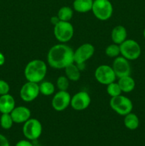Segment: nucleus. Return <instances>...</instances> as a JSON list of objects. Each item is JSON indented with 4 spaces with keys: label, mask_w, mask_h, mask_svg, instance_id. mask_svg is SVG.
<instances>
[{
    "label": "nucleus",
    "mask_w": 145,
    "mask_h": 146,
    "mask_svg": "<svg viewBox=\"0 0 145 146\" xmlns=\"http://www.w3.org/2000/svg\"><path fill=\"white\" fill-rule=\"evenodd\" d=\"M124 124L127 129L130 131H134L139 127V119L136 114L131 112L125 115Z\"/></svg>",
    "instance_id": "obj_20"
},
{
    "label": "nucleus",
    "mask_w": 145,
    "mask_h": 146,
    "mask_svg": "<svg viewBox=\"0 0 145 146\" xmlns=\"http://www.w3.org/2000/svg\"><path fill=\"white\" fill-rule=\"evenodd\" d=\"M94 0H74L72 7L75 11L79 13H87L92 11Z\"/></svg>",
    "instance_id": "obj_18"
},
{
    "label": "nucleus",
    "mask_w": 145,
    "mask_h": 146,
    "mask_svg": "<svg viewBox=\"0 0 145 146\" xmlns=\"http://www.w3.org/2000/svg\"><path fill=\"white\" fill-rule=\"evenodd\" d=\"M5 63V56L1 52H0V66H3Z\"/></svg>",
    "instance_id": "obj_31"
},
{
    "label": "nucleus",
    "mask_w": 145,
    "mask_h": 146,
    "mask_svg": "<svg viewBox=\"0 0 145 146\" xmlns=\"http://www.w3.org/2000/svg\"><path fill=\"white\" fill-rule=\"evenodd\" d=\"M71 96L67 91H59L53 97L51 105L56 111H63L71 105Z\"/></svg>",
    "instance_id": "obj_11"
},
{
    "label": "nucleus",
    "mask_w": 145,
    "mask_h": 146,
    "mask_svg": "<svg viewBox=\"0 0 145 146\" xmlns=\"http://www.w3.org/2000/svg\"><path fill=\"white\" fill-rule=\"evenodd\" d=\"M14 123H24L31 118V111L26 106H17L10 113Z\"/></svg>",
    "instance_id": "obj_14"
},
{
    "label": "nucleus",
    "mask_w": 145,
    "mask_h": 146,
    "mask_svg": "<svg viewBox=\"0 0 145 146\" xmlns=\"http://www.w3.org/2000/svg\"><path fill=\"white\" fill-rule=\"evenodd\" d=\"M95 47L92 44L85 43L80 46L75 51H74V63L78 66H82L85 61L89 60L95 54Z\"/></svg>",
    "instance_id": "obj_8"
},
{
    "label": "nucleus",
    "mask_w": 145,
    "mask_h": 146,
    "mask_svg": "<svg viewBox=\"0 0 145 146\" xmlns=\"http://www.w3.org/2000/svg\"><path fill=\"white\" fill-rule=\"evenodd\" d=\"M50 21H51V24H53V26L56 25L57 24H58V23L61 21V20H60V19L58 18V16H53V17H51V19H50Z\"/></svg>",
    "instance_id": "obj_30"
},
{
    "label": "nucleus",
    "mask_w": 145,
    "mask_h": 146,
    "mask_svg": "<svg viewBox=\"0 0 145 146\" xmlns=\"http://www.w3.org/2000/svg\"><path fill=\"white\" fill-rule=\"evenodd\" d=\"M42 125L36 118H29L23 125V133L29 141H36L42 133Z\"/></svg>",
    "instance_id": "obj_7"
},
{
    "label": "nucleus",
    "mask_w": 145,
    "mask_h": 146,
    "mask_svg": "<svg viewBox=\"0 0 145 146\" xmlns=\"http://www.w3.org/2000/svg\"><path fill=\"white\" fill-rule=\"evenodd\" d=\"M143 35H144V39H145V28H144V31H143Z\"/></svg>",
    "instance_id": "obj_32"
},
{
    "label": "nucleus",
    "mask_w": 145,
    "mask_h": 146,
    "mask_svg": "<svg viewBox=\"0 0 145 146\" xmlns=\"http://www.w3.org/2000/svg\"><path fill=\"white\" fill-rule=\"evenodd\" d=\"M40 94L39 85L37 83L27 81L20 89V97L25 102L34 101Z\"/></svg>",
    "instance_id": "obj_10"
},
{
    "label": "nucleus",
    "mask_w": 145,
    "mask_h": 146,
    "mask_svg": "<svg viewBox=\"0 0 145 146\" xmlns=\"http://www.w3.org/2000/svg\"><path fill=\"white\" fill-rule=\"evenodd\" d=\"M92 11L98 19L107 21L112 16L113 7L109 0H94Z\"/></svg>",
    "instance_id": "obj_3"
},
{
    "label": "nucleus",
    "mask_w": 145,
    "mask_h": 146,
    "mask_svg": "<svg viewBox=\"0 0 145 146\" xmlns=\"http://www.w3.org/2000/svg\"><path fill=\"white\" fill-rule=\"evenodd\" d=\"M40 94L42 95L48 96H51L55 92V86L50 81H44L39 84Z\"/></svg>",
    "instance_id": "obj_22"
},
{
    "label": "nucleus",
    "mask_w": 145,
    "mask_h": 146,
    "mask_svg": "<svg viewBox=\"0 0 145 146\" xmlns=\"http://www.w3.org/2000/svg\"><path fill=\"white\" fill-rule=\"evenodd\" d=\"M56 86L59 91H67L69 87V79L65 76H61L56 81Z\"/></svg>",
    "instance_id": "obj_26"
},
{
    "label": "nucleus",
    "mask_w": 145,
    "mask_h": 146,
    "mask_svg": "<svg viewBox=\"0 0 145 146\" xmlns=\"http://www.w3.org/2000/svg\"><path fill=\"white\" fill-rule=\"evenodd\" d=\"M10 90V86L7 81L0 79V96L5 95L9 94Z\"/></svg>",
    "instance_id": "obj_27"
},
{
    "label": "nucleus",
    "mask_w": 145,
    "mask_h": 146,
    "mask_svg": "<svg viewBox=\"0 0 145 146\" xmlns=\"http://www.w3.org/2000/svg\"><path fill=\"white\" fill-rule=\"evenodd\" d=\"M15 146H34L32 143L29 140H21L18 141Z\"/></svg>",
    "instance_id": "obj_28"
},
{
    "label": "nucleus",
    "mask_w": 145,
    "mask_h": 146,
    "mask_svg": "<svg viewBox=\"0 0 145 146\" xmlns=\"http://www.w3.org/2000/svg\"><path fill=\"white\" fill-rule=\"evenodd\" d=\"M91 102L89 94L86 91H79L71 97V106L75 111H83L88 108Z\"/></svg>",
    "instance_id": "obj_12"
},
{
    "label": "nucleus",
    "mask_w": 145,
    "mask_h": 146,
    "mask_svg": "<svg viewBox=\"0 0 145 146\" xmlns=\"http://www.w3.org/2000/svg\"><path fill=\"white\" fill-rule=\"evenodd\" d=\"M109 106L118 115L123 116L132 112L133 109V104L132 101L129 98L122 95L112 97L109 101Z\"/></svg>",
    "instance_id": "obj_4"
},
{
    "label": "nucleus",
    "mask_w": 145,
    "mask_h": 146,
    "mask_svg": "<svg viewBox=\"0 0 145 146\" xmlns=\"http://www.w3.org/2000/svg\"><path fill=\"white\" fill-rule=\"evenodd\" d=\"M57 16L61 21H70L73 17V10L71 7L64 6L58 10Z\"/></svg>",
    "instance_id": "obj_21"
},
{
    "label": "nucleus",
    "mask_w": 145,
    "mask_h": 146,
    "mask_svg": "<svg viewBox=\"0 0 145 146\" xmlns=\"http://www.w3.org/2000/svg\"><path fill=\"white\" fill-rule=\"evenodd\" d=\"M74 51L65 44H59L50 48L47 55V61L51 68L64 69L67 66L74 63Z\"/></svg>",
    "instance_id": "obj_1"
},
{
    "label": "nucleus",
    "mask_w": 145,
    "mask_h": 146,
    "mask_svg": "<svg viewBox=\"0 0 145 146\" xmlns=\"http://www.w3.org/2000/svg\"><path fill=\"white\" fill-rule=\"evenodd\" d=\"M105 54L110 58H116V57L119 56L120 54L119 45L113 43L112 44L107 46V48H105Z\"/></svg>",
    "instance_id": "obj_25"
},
{
    "label": "nucleus",
    "mask_w": 145,
    "mask_h": 146,
    "mask_svg": "<svg viewBox=\"0 0 145 146\" xmlns=\"http://www.w3.org/2000/svg\"><path fill=\"white\" fill-rule=\"evenodd\" d=\"M117 83L122 92L130 93L135 88V81L132 77L130 76V75L119 78Z\"/></svg>",
    "instance_id": "obj_17"
},
{
    "label": "nucleus",
    "mask_w": 145,
    "mask_h": 146,
    "mask_svg": "<svg viewBox=\"0 0 145 146\" xmlns=\"http://www.w3.org/2000/svg\"><path fill=\"white\" fill-rule=\"evenodd\" d=\"M107 92L108 95L111 98L117 96L121 95V94H122V91H121L119 84H118V83L115 82V81L107 85Z\"/></svg>",
    "instance_id": "obj_24"
},
{
    "label": "nucleus",
    "mask_w": 145,
    "mask_h": 146,
    "mask_svg": "<svg viewBox=\"0 0 145 146\" xmlns=\"http://www.w3.org/2000/svg\"><path fill=\"white\" fill-rule=\"evenodd\" d=\"M14 121L10 113H1L0 118V125L4 130H9L12 127Z\"/></svg>",
    "instance_id": "obj_23"
},
{
    "label": "nucleus",
    "mask_w": 145,
    "mask_h": 146,
    "mask_svg": "<svg viewBox=\"0 0 145 146\" xmlns=\"http://www.w3.org/2000/svg\"><path fill=\"white\" fill-rule=\"evenodd\" d=\"M127 31L124 26H116L112 30L111 38L114 44L119 45L127 39Z\"/></svg>",
    "instance_id": "obj_16"
},
{
    "label": "nucleus",
    "mask_w": 145,
    "mask_h": 146,
    "mask_svg": "<svg viewBox=\"0 0 145 146\" xmlns=\"http://www.w3.org/2000/svg\"><path fill=\"white\" fill-rule=\"evenodd\" d=\"M0 146H10L7 138L1 133H0Z\"/></svg>",
    "instance_id": "obj_29"
},
{
    "label": "nucleus",
    "mask_w": 145,
    "mask_h": 146,
    "mask_svg": "<svg viewBox=\"0 0 145 146\" xmlns=\"http://www.w3.org/2000/svg\"><path fill=\"white\" fill-rule=\"evenodd\" d=\"M95 79L102 85H108L116 80V75L112 66L108 65H100L95 71Z\"/></svg>",
    "instance_id": "obj_9"
},
{
    "label": "nucleus",
    "mask_w": 145,
    "mask_h": 146,
    "mask_svg": "<svg viewBox=\"0 0 145 146\" xmlns=\"http://www.w3.org/2000/svg\"><path fill=\"white\" fill-rule=\"evenodd\" d=\"M65 76L69 79V81H77L80 78V70L78 66L75 63L69 64L65 68Z\"/></svg>",
    "instance_id": "obj_19"
},
{
    "label": "nucleus",
    "mask_w": 145,
    "mask_h": 146,
    "mask_svg": "<svg viewBox=\"0 0 145 146\" xmlns=\"http://www.w3.org/2000/svg\"><path fill=\"white\" fill-rule=\"evenodd\" d=\"M47 73V65L44 61L34 59L29 61L24 69V76L28 81L34 83L41 82Z\"/></svg>",
    "instance_id": "obj_2"
},
{
    "label": "nucleus",
    "mask_w": 145,
    "mask_h": 146,
    "mask_svg": "<svg viewBox=\"0 0 145 146\" xmlns=\"http://www.w3.org/2000/svg\"><path fill=\"white\" fill-rule=\"evenodd\" d=\"M15 100L9 94L0 96V113H10L13 111L15 106Z\"/></svg>",
    "instance_id": "obj_15"
},
{
    "label": "nucleus",
    "mask_w": 145,
    "mask_h": 146,
    "mask_svg": "<svg viewBox=\"0 0 145 146\" xmlns=\"http://www.w3.org/2000/svg\"><path fill=\"white\" fill-rule=\"evenodd\" d=\"M120 54L128 61H134L140 56L142 49L139 43L134 39H126L119 44Z\"/></svg>",
    "instance_id": "obj_5"
},
{
    "label": "nucleus",
    "mask_w": 145,
    "mask_h": 146,
    "mask_svg": "<svg viewBox=\"0 0 145 146\" xmlns=\"http://www.w3.org/2000/svg\"><path fill=\"white\" fill-rule=\"evenodd\" d=\"M53 34L55 38L62 44L68 42L74 35V28L70 21H61L54 26Z\"/></svg>",
    "instance_id": "obj_6"
},
{
    "label": "nucleus",
    "mask_w": 145,
    "mask_h": 146,
    "mask_svg": "<svg viewBox=\"0 0 145 146\" xmlns=\"http://www.w3.org/2000/svg\"><path fill=\"white\" fill-rule=\"evenodd\" d=\"M112 67L115 71V75L118 78L130 75V64H129V61L124 58L123 56H119L116 57L114 60Z\"/></svg>",
    "instance_id": "obj_13"
}]
</instances>
